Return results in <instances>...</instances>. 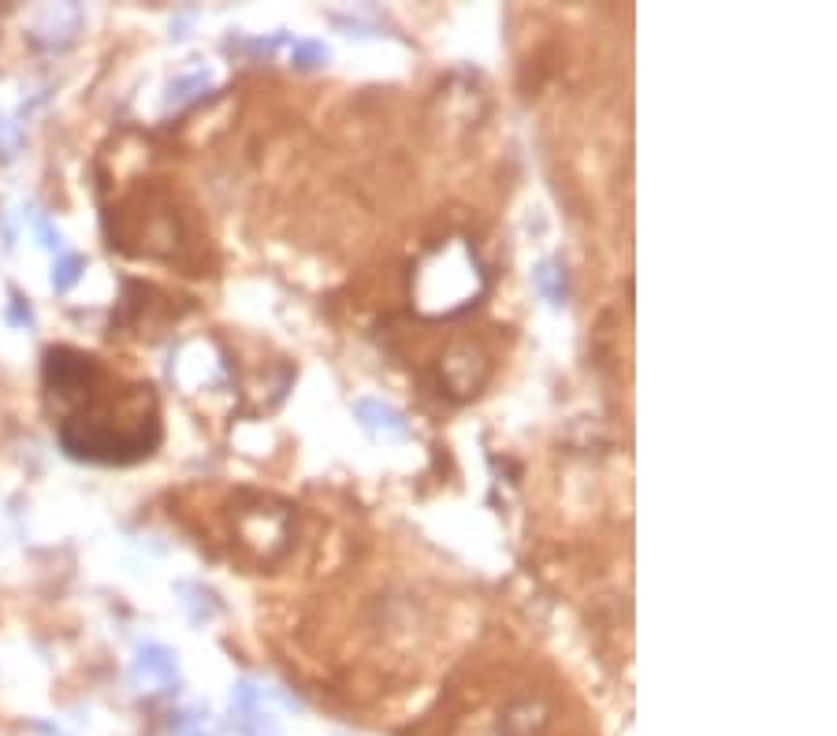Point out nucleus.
<instances>
[{
  "instance_id": "7",
  "label": "nucleus",
  "mask_w": 837,
  "mask_h": 736,
  "mask_svg": "<svg viewBox=\"0 0 837 736\" xmlns=\"http://www.w3.org/2000/svg\"><path fill=\"white\" fill-rule=\"evenodd\" d=\"M536 290L551 301V306H562L566 301V272L559 264H540L536 268Z\"/></svg>"
},
{
  "instance_id": "9",
  "label": "nucleus",
  "mask_w": 837,
  "mask_h": 736,
  "mask_svg": "<svg viewBox=\"0 0 837 736\" xmlns=\"http://www.w3.org/2000/svg\"><path fill=\"white\" fill-rule=\"evenodd\" d=\"M82 268H87V261H82L79 253H64V257L53 264V287L60 290V295L64 290H71L82 276Z\"/></svg>"
},
{
  "instance_id": "1",
  "label": "nucleus",
  "mask_w": 837,
  "mask_h": 736,
  "mask_svg": "<svg viewBox=\"0 0 837 736\" xmlns=\"http://www.w3.org/2000/svg\"><path fill=\"white\" fill-rule=\"evenodd\" d=\"M45 387L60 402H74V410L60 421V442L71 458L130 465L149 458L161 442L153 387L135 383L116 391L98 357L53 346L45 354Z\"/></svg>"
},
{
  "instance_id": "3",
  "label": "nucleus",
  "mask_w": 837,
  "mask_h": 736,
  "mask_svg": "<svg viewBox=\"0 0 837 736\" xmlns=\"http://www.w3.org/2000/svg\"><path fill=\"white\" fill-rule=\"evenodd\" d=\"M130 677L138 685H161L172 688L179 681V658L175 651H168L164 644H142L135 655V666H130Z\"/></svg>"
},
{
  "instance_id": "4",
  "label": "nucleus",
  "mask_w": 837,
  "mask_h": 736,
  "mask_svg": "<svg viewBox=\"0 0 837 736\" xmlns=\"http://www.w3.org/2000/svg\"><path fill=\"white\" fill-rule=\"evenodd\" d=\"M82 26V12L74 4H56L49 8V12H42V19H37L34 26V42L45 45V49H64L68 42H74V34H79Z\"/></svg>"
},
{
  "instance_id": "11",
  "label": "nucleus",
  "mask_w": 837,
  "mask_h": 736,
  "mask_svg": "<svg viewBox=\"0 0 837 736\" xmlns=\"http://www.w3.org/2000/svg\"><path fill=\"white\" fill-rule=\"evenodd\" d=\"M23 149V130L12 119H0V160H12Z\"/></svg>"
},
{
  "instance_id": "2",
  "label": "nucleus",
  "mask_w": 837,
  "mask_h": 736,
  "mask_svg": "<svg viewBox=\"0 0 837 736\" xmlns=\"http://www.w3.org/2000/svg\"><path fill=\"white\" fill-rule=\"evenodd\" d=\"M488 276L477 261V253L466 242L439 245L432 257L417 268L413 290H417V309L428 317H455L462 309L477 306L484 295Z\"/></svg>"
},
{
  "instance_id": "5",
  "label": "nucleus",
  "mask_w": 837,
  "mask_h": 736,
  "mask_svg": "<svg viewBox=\"0 0 837 736\" xmlns=\"http://www.w3.org/2000/svg\"><path fill=\"white\" fill-rule=\"evenodd\" d=\"M354 413H357V421H362L365 428L376 432V436H383V439H406L410 436L406 417H402L394 405L380 402V399H357Z\"/></svg>"
},
{
  "instance_id": "12",
  "label": "nucleus",
  "mask_w": 837,
  "mask_h": 736,
  "mask_svg": "<svg viewBox=\"0 0 837 736\" xmlns=\"http://www.w3.org/2000/svg\"><path fill=\"white\" fill-rule=\"evenodd\" d=\"M31 223H34V234H37V242H42L45 250H60V245H64V239H60V231L53 228V220H49V216H31Z\"/></svg>"
},
{
  "instance_id": "6",
  "label": "nucleus",
  "mask_w": 837,
  "mask_h": 736,
  "mask_svg": "<svg viewBox=\"0 0 837 736\" xmlns=\"http://www.w3.org/2000/svg\"><path fill=\"white\" fill-rule=\"evenodd\" d=\"M234 729L242 736H279V722L272 718L261 703H250V706H234Z\"/></svg>"
},
{
  "instance_id": "8",
  "label": "nucleus",
  "mask_w": 837,
  "mask_h": 736,
  "mask_svg": "<svg viewBox=\"0 0 837 736\" xmlns=\"http://www.w3.org/2000/svg\"><path fill=\"white\" fill-rule=\"evenodd\" d=\"M205 87H209V71L183 74V79H175L172 90H168V105H186V101H194L197 93H205Z\"/></svg>"
},
{
  "instance_id": "10",
  "label": "nucleus",
  "mask_w": 837,
  "mask_h": 736,
  "mask_svg": "<svg viewBox=\"0 0 837 736\" xmlns=\"http://www.w3.org/2000/svg\"><path fill=\"white\" fill-rule=\"evenodd\" d=\"M290 60L298 64V68H321V64L328 60V49L321 42H295V49H290Z\"/></svg>"
},
{
  "instance_id": "13",
  "label": "nucleus",
  "mask_w": 837,
  "mask_h": 736,
  "mask_svg": "<svg viewBox=\"0 0 837 736\" xmlns=\"http://www.w3.org/2000/svg\"><path fill=\"white\" fill-rule=\"evenodd\" d=\"M8 320H12V324H19V327H31V324H34V309L15 295L12 306H8Z\"/></svg>"
}]
</instances>
